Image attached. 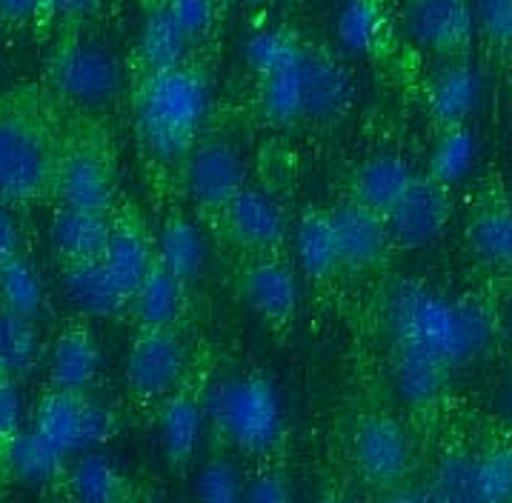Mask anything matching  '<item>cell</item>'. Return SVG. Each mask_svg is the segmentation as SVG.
Returning a JSON list of instances; mask_svg holds the SVG:
<instances>
[{"instance_id":"cell-11","label":"cell","mask_w":512,"mask_h":503,"mask_svg":"<svg viewBox=\"0 0 512 503\" xmlns=\"http://www.w3.org/2000/svg\"><path fill=\"white\" fill-rule=\"evenodd\" d=\"M246 181L244 158L229 143H204L189 155L186 186L195 203L206 209H224Z\"/></svg>"},{"instance_id":"cell-43","label":"cell","mask_w":512,"mask_h":503,"mask_svg":"<svg viewBox=\"0 0 512 503\" xmlns=\"http://www.w3.org/2000/svg\"><path fill=\"white\" fill-rule=\"evenodd\" d=\"M244 503H295V498L281 472H261L246 483Z\"/></svg>"},{"instance_id":"cell-27","label":"cell","mask_w":512,"mask_h":503,"mask_svg":"<svg viewBox=\"0 0 512 503\" xmlns=\"http://www.w3.org/2000/svg\"><path fill=\"white\" fill-rule=\"evenodd\" d=\"M66 481L75 503H123L126 478L103 452H83L66 469Z\"/></svg>"},{"instance_id":"cell-30","label":"cell","mask_w":512,"mask_h":503,"mask_svg":"<svg viewBox=\"0 0 512 503\" xmlns=\"http://www.w3.org/2000/svg\"><path fill=\"white\" fill-rule=\"evenodd\" d=\"M206 409L189 395L169 398L161 412V446L172 463H186L204 435Z\"/></svg>"},{"instance_id":"cell-18","label":"cell","mask_w":512,"mask_h":503,"mask_svg":"<svg viewBox=\"0 0 512 503\" xmlns=\"http://www.w3.org/2000/svg\"><path fill=\"white\" fill-rule=\"evenodd\" d=\"M101 372V349L86 326H69L49 355V383L58 392H86Z\"/></svg>"},{"instance_id":"cell-28","label":"cell","mask_w":512,"mask_h":503,"mask_svg":"<svg viewBox=\"0 0 512 503\" xmlns=\"http://www.w3.org/2000/svg\"><path fill=\"white\" fill-rule=\"evenodd\" d=\"M192 38L181 29V23L172 18V12L164 6L152 9L141 32V46L138 55L141 63L152 72H166V69H178L184 66L186 49H189Z\"/></svg>"},{"instance_id":"cell-10","label":"cell","mask_w":512,"mask_h":503,"mask_svg":"<svg viewBox=\"0 0 512 503\" xmlns=\"http://www.w3.org/2000/svg\"><path fill=\"white\" fill-rule=\"evenodd\" d=\"M352 458L369 483L401 481L412 463L410 435L392 418H367L352 435Z\"/></svg>"},{"instance_id":"cell-37","label":"cell","mask_w":512,"mask_h":503,"mask_svg":"<svg viewBox=\"0 0 512 503\" xmlns=\"http://www.w3.org/2000/svg\"><path fill=\"white\" fill-rule=\"evenodd\" d=\"M467 238H470L472 252L481 261L512 269V209L478 215L470 223Z\"/></svg>"},{"instance_id":"cell-35","label":"cell","mask_w":512,"mask_h":503,"mask_svg":"<svg viewBox=\"0 0 512 503\" xmlns=\"http://www.w3.org/2000/svg\"><path fill=\"white\" fill-rule=\"evenodd\" d=\"M475 152H478V143H475L472 129H467V123L452 126L441 135V141L435 143V152L430 158V178L441 186L464 181L475 163Z\"/></svg>"},{"instance_id":"cell-33","label":"cell","mask_w":512,"mask_h":503,"mask_svg":"<svg viewBox=\"0 0 512 503\" xmlns=\"http://www.w3.org/2000/svg\"><path fill=\"white\" fill-rule=\"evenodd\" d=\"M307 58V55H304ZM261 103L272 121L289 123L307 115V89H304V61L264 75L261 83Z\"/></svg>"},{"instance_id":"cell-6","label":"cell","mask_w":512,"mask_h":503,"mask_svg":"<svg viewBox=\"0 0 512 503\" xmlns=\"http://www.w3.org/2000/svg\"><path fill=\"white\" fill-rule=\"evenodd\" d=\"M55 181L43 135L18 118H0V198L32 201Z\"/></svg>"},{"instance_id":"cell-7","label":"cell","mask_w":512,"mask_h":503,"mask_svg":"<svg viewBox=\"0 0 512 503\" xmlns=\"http://www.w3.org/2000/svg\"><path fill=\"white\" fill-rule=\"evenodd\" d=\"M184 361V343L172 329H141L126 355V383L144 401L164 398L181 381Z\"/></svg>"},{"instance_id":"cell-5","label":"cell","mask_w":512,"mask_h":503,"mask_svg":"<svg viewBox=\"0 0 512 503\" xmlns=\"http://www.w3.org/2000/svg\"><path fill=\"white\" fill-rule=\"evenodd\" d=\"M432 492L438 503H512V446L452 452L438 463Z\"/></svg>"},{"instance_id":"cell-16","label":"cell","mask_w":512,"mask_h":503,"mask_svg":"<svg viewBox=\"0 0 512 503\" xmlns=\"http://www.w3.org/2000/svg\"><path fill=\"white\" fill-rule=\"evenodd\" d=\"M0 463L12 481L23 486H49L66 475V455L52 441H46L41 432L21 429L0 446Z\"/></svg>"},{"instance_id":"cell-38","label":"cell","mask_w":512,"mask_h":503,"mask_svg":"<svg viewBox=\"0 0 512 503\" xmlns=\"http://www.w3.org/2000/svg\"><path fill=\"white\" fill-rule=\"evenodd\" d=\"M381 6L375 0H347L338 12V41L347 46L349 52H372L381 41Z\"/></svg>"},{"instance_id":"cell-25","label":"cell","mask_w":512,"mask_h":503,"mask_svg":"<svg viewBox=\"0 0 512 503\" xmlns=\"http://www.w3.org/2000/svg\"><path fill=\"white\" fill-rule=\"evenodd\" d=\"M155 263L178 281H192L204 272L206 241L201 229L186 218H172L161 226L155 241Z\"/></svg>"},{"instance_id":"cell-45","label":"cell","mask_w":512,"mask_h":503,"mask_svg":"<svg viewBox=\"0 0 512 503\" xmlns=\"http://www.w3.org/2000/svg\"><path fill=\"white\" fill-rule=\"evenodd\" d=\"M41 9V0H0V15L9 21H23L32 18Z\"/></svg>"},{"instance_id":"cell-40","label":"cell","mask_w":512,"mask_h":503,"mask_svg":"<svg viewBox=\"0 0 512 503\" xmlns=\"http://www.w3.org/2000/svg\"><path fill=\"white\" fill-rule=\"evenodd\" d=\"M166 9L172 12L175 21L181 23V29H184L186 35L195 41L212 26L215 0H166Z\"/></svg>"},{"instance_id":"cell-48","label":"cell","mask_w":512,"mask_h":503,"mask_svg":"<svg viewBox=\"0 0 512 503\" xmlns=\"http://www.w3.org/2000/svg\"><path fill=\"white\" fill-rule=\"evenodd\" d=\"M507 418L512 421V383H510V389H507Z\"/></svg>"},{"instance_id":"cell-32","label":"cell","mask_w":512,"mask_h":503,"mask_svg":"<svg viewBox=\"0 0 512 503\" xmlns=\"http://www.w3.org/2000/svg\"><path fill=\"white\" fill-rule=\"evenodd\" d=\"M41 355V341L32 318L0 309V375L21 378Z\"/></svg>"},{"instance_id":"cell-36","label":"cell","mask_w":512,"mask_h":503,"mask_svg":"<svg viewBox=\"0 0 512 503\" xmlns=\"http://www.w3.org/2000/svg\"><path fill=\"white\" fill-rule=\"evenodd\" d=\"M244 55L246 63L264 78V75L281 72V69H289V66L304 61L307 49L284 29H258L249 35Z\"/></svg>"},{"instance_id":"cell-4","label":"cell","mask_w":512,"mask_h":503,"mask_svg":"<svg viewBox=\"0 0 512 503\" xmlns=\"http://www.w3.org/2000/svg\"><path fill=\"white\" fill-rule=\"evenodd\" d=\"M35 429L52 441L66 458L95 452L115 435V415L109 406L86 398V392H58L43 395L35 412Z\"/></svg>"},{"instance_id":"cell-9","label":"cell","mask_w":512,"mask_h":503,"mask_svg":"<svg viewBox=\"0 0 512 503\" xmlns=\"http://www.w3.org/2000/svg\"><path fill=\"white\" fill-rule=\"evenodd\" d=\"M387 218L390 241L404 249H418L424 243L435 241L450 221V198L447 186L432 178H415L412 186L401 195V201L392 206Z\"/></svg>"},{"instance_id":"cell-29","label":"cell","mask_w":512,"mask_h":503,"mask_svg":"<svg viewBox=\"0 0 512 503\" xmlns=\"http://www.w3.org/2000/svg\"><path fill=\"white\" fill-rule=\"evenodd\" d=\"M304 89H307V115L315 118H329L341 112L352 98V81L347 69L315 52H307L304 58Z\"/></svg>"},{"instance_id":"cell-51","label":"cell","mask_w":512,"mask_h":503,"mask_svg":"<svg viewBox=\"0 0 512 503\" xmlns=\"http://www.w3.org/2000/svg\"><path fill=\"white\" fill-rule=\"evenodd\" d=\"M510 343H512V335H510Z\"/></svg>"},{"instance_id":"cell-31","label":"cell","mask_w":512,"mask_h":503,"mask_svg":"<svg viewBox=\"0 0 512 503\" xmlns=\"http://www.w3.org/2000/svg\"><path fill=\"white\" fill-rule=\"evenodd\" d=\"M295 255L301 269L312 278H327L341 266L335 226L329 212H307L295 229Z\"/></svg>"},{"instance_id":"cell-2","label":"cell","mask_w":512,"mask_h":503,"mask_svg":"<svg viewBox=\"0 0 512 503\" xmlns=\"http://www.w3.org/2000/svg\"><path fill=\"white\" fill-rule=\"evenodd\" d=\"M209 109V86L195 69L152 72L138 95V129L149 152L158 158H181L192 149Z\"/></svg>"},{"instance_id":"cell-50","label":"cell","mask_w":512,"mask_h":503,"mask_svg":"<svg viewBox=\"0 0 512 503\" xmlns=\"http://www.w3.org/2000/svg\"><path fill=\"white\" fill-rule=\"evenodd\" d=\"M146 503H166V501H146Z\"/></svg>"},{"instance_id":"cell-47","label":"cell","mask_w":512,"mask_h":503,"mask_svg":"<svg viewBox=\"0 0 512 503\" xmlns=\"http://www.w3.org/2000/svg\"><path fill=\"white\" fill-rule=\"evenodd\" d=\"M390 503H438L435 498V492H418V489H412V492H401L398 498H392Z\"/></svg>"},{"instance_id":"cell-26","label":"cell","mask_w":512,"mask_h":503,"mask_svg":"<svg viewBox=\"0 0 512 503\" xmlns=\"http://www.w3.org/2000/svg\"><path fill=\"white\" fill-rule=\"evenodd\" d=\"M184 281H178L164 266H152L141 286L132 295V312L141 323V329H172V323L181 315L184 303Z\"/></svg>"},{"instance_id":"cell-14","label":"cell","mask_w":512,"mask_h":503,"mask_svg":"<svg viewBox=\"0 0 512 503\" xmlns=\"http://www.w3.org/2000/svg\"><path fill=\"white\" fill-rule=\"evenodd\" d=\"M475 9L470 0H412L407 9V32L427 49H458L470 41Z\"/></svg>"},{"instance_id":"cell-42","label":"cell","mask_w":512,"mask_h":503,"mask_svg":"<svg viewBox=\"0 0 512 503\" xmlns=\"http://www.w3.org/2000/svg\"><path fill=\"white\" fill-rule=\"evenodd\" d=\"M21 418H23L21 389H18L15 378L0 375V446L9 441L12 435H18V432H21Z\"/></svg>"},{"instance_id":"cell-49","label":"cell","mask_w":512,"mask_h":503,"mask_svg":"<svg viewBox=\"0 0 512 503\" xmlns=\"http://www.w3.org/2000/svg\"><path fill=\"white\" fill-rule=\"evenodd\" d=\"M321 503H347V501H341V498H324Z\"/></svg>"},{"instance_id":"cell-17","label":"cell","mask_w":512,"mask_h":503,"mask_svg":"<svg viewBox=\"0 0 512 503\" xmlns=\"http://www.w3.org/2000/svg\"><path fill=\"white\" fill-rule=\"evenodd\" d=\"M63 289H66V298L75 309H81L86 315H95V318H112V315L123 312V306H129V301H132L129 292L103 266L101 258L66 263Z\"/></svg>"},{"instance_id":"cell-34","label":"cell","mask_w":512,"mask_h":503,"mask_svg":"<svg viewBox=\"0 0 512 503\" xmlns=\"http://www.w3.org/2000/svg\"><path fill=\"white\" fill-rule=\"evenodd\" d=\"M43 306V283L35 263L12 258L0 266V309L35 318Z\"/></svg>"},{"instance_id":"cell-1","label":"cell","mask_w":512,"mask_h":503,"mask_svg":"<svg viewBox=\"0 0 512 503\" xmlns=\"http://www.w3.org/2000/svg\"><path fill=\"white\" fill-rule=\"evenodd\" d=\"M387 318L398 343L427 349L450 369L478 358L492 338V321L484 306L452 301L415 281L392 289Z\"/></svg>"},{"instance_id":"cell-44","label":"cell","mask_w":512,"mask_h":503,"mask_svg":"<svg viewBox=\"0 0 512 503\" xmlns=\"http://www.w3.org/2000/svg\"><path fill=\"white\" fill-rule=\"evenodd\" d=\"M21 255V232L15 218L0 206V266Z\"/></svg>"},{"instance_id":"cell-20","label":"cell","mask_w":512,"mask_h":503,"mask_svg":"<svg viewBox=\"0 0 512 503\" xmlns=\"http://www.w3.org/2000/svg\"><path fill=\"white\" fill-rule=\"evenodd\" d=\"M244 298L261 318L287 321L298 309L301 286L292 266L281 261H261L244 275Z\"/></svg>"},{"instance_id":"cell-22","label":"cell","mask_w":512,"mask_h":503,"mask_svg":"<svg viewBox=\"0 0 512 503\" xmlns=\"http://www.w3.org/2000/svg\"><path fill=\"white\" fill-rule=\"evenodd\" d=\"M481 101V75L472 63L447 66L430 86V112L444 129L464 126Z\"/></svg>"},{"instance_id":"cell-19","label":"cell","mask_w":512,"mask_h":503,"mask_svg":"<svg viewBox=\"0 0 512 503\" xmlns=\"http://www.w3.org/2000/svg\"><path fill=\"white\" fill-rule=\"evenodd\" d=\"M109 235H112V223L106 218V212H86V209L61 206L49 223L52 246L66 263L101 258L106 243H109Z\"/></svg>"},{"instance_id":"cell-23","label":"cell","mask_w":512,"mask_h":503,"mask_svg":"<svg viewBox=\"0 0 512 503\" xmlns=\"http://www.w3.org/2000/svg\"><path fill=\"white\" fill-rule=\"evenodd\" d=\"M450 366L438 361L427 349H418L410 343H398V355L392 366L395 389L410 406H427L432 403L447 386Z\"/></svg>"},{"instance_id":"cell-24","label":"cell","mask_w":512,"mask_h":503,"mask_svg":"<svg viewBox=\"0 0 512 503\" xmlns=\"http://www.w3.org/2000/svg\"><path fill=\"white\" fill-rule=\"evenodd\" d=\"M101 261L132 298L135 289L149 275V269L155 266V252H152V246L138 226L118 223V226H112V235H109V243L103 249Z\"/></svg>"},{"instance_id":"cell-21","label":"cell","mask_w":512,"mask_h":503,"mask_svg":"<svg viewBox=\"0 0 512 503\" xmlns=\"http://www.w3.org/2000/svg\"><path fill=\"white\" fill-rule=\"evenodd\" d=\"M415 181L410 163L398 155H375L369 158L352 178V201L367 206L378 215H387L401 195Z\"/></svg>"},{"instance_id":"cell-12","label":"cell","mask_w":512,"mask_h":503,"mask_svg":"<svg viewBox=\"0 0 512 503\" xmlns=\"http://www.w3.org/2000/svg\"><path fill=\"white\" fill-rule=\"evenodd\" d=\"M55 192L61 206L86 209V212H106L112 206L115 183H112V166L103 158L101 149L81 146L69 152L55 166Z\"/></svg>"},{"instance_id":"cell-39","label":"cell","mask_w":512,"mask_h":503,"mask_svg":"<svg viewBox=\"0 0 512 503\" xmlns=\"http://www.w3.org/2000/svg\"><path fill=\"white\" fill-rule=\"evenodd\" d=\"M246 483L238 466L226 458L206 461L195 478V501L198 503H244Z\"/></svg>"},{"instance_id":"cell-41","label":"cell","mask_w":512,"mask_h":503,"mask_svg":"<svg viewBox=\"0 0 512 503\" xmlns=\"http://www.w3.org/2000/svg\"><path fill=\"white\" fill-rule=\"evenodd\" d=\"M475 18L490 38L512 43V0H478Z\"/></svg>"},{"instance_id":"cell-3","label":"cell","mask_w":512,"mask_h":503,"mask_svg":"<svg viewBox=\"0 0 512 503\" xmlns=\"http://www.w3.org/2000/svg\"><path fill=\"white\" fill-rule=\"evenodd\" d=\"M206 418L244 452H269L284 429L278 389L261 375L224 378L206 392Z\"/></svg>"},{"instance_id":"cell-13","label":"cell","mask_w":512,"mask_h":503,"mask_svg":"<svg viewBox=\"0 0 512 503\" xmlns=\"http://www.w3.org/2000/svg\"><path fill=\"white\" fill-rule=\"evenodd\" d=\"M329 215H332V226H335L341 266L364 269V266H372L384 258L387 246L392 243L384 215L355 201L335 206Z\"/></svg>"},{"instance_id":"cell-8","label":"cell","mask_w":512,"mask_h":503,"mask_svg":"<svg viewBox=\"0 0 512 503\" xmlns=\"http://www.w3.org/2000/svg\"><path fill=\"white\" fill-rule=\"evenodd\" d=\"M52 78L69 101L101 103L118 92L121 63L106 46L75 43L58 55Z\"/></svg>"},{"instance_id":"cell-15","label":"cell","mask_w":512,"mask_h":503,"mask_svg":"<svg viewBox=\"0 0 512 503\" xmlns=\"http://www.w3.org/2000/svg\"><path fill=\"white\" fill-rule=\"evenodd\" d=\"M226 226L235 241L255 249H272L287 235V218L281 206L261 189L244 186L232 201L224 206Z\"/></svg>"},{"instance_id":"cell-46","label":"cell","mask_w":512,"mask_h":503,"mask_svg":"<svg viewBox=\"0 0 512 503\" xmlns=\"http://www.w3.org/2000/svg\"><path fill=\"white\" fill-rule=\"evenodd\" d=\"M92 3H95V0H41V9L75 15V12H83V9H89Z\"/></svg>"}]
</instances>
